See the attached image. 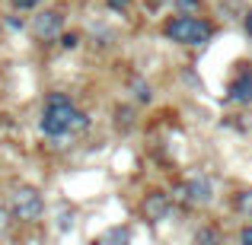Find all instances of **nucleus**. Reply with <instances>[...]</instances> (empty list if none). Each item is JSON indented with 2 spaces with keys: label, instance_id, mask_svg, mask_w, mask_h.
Here are the masks:
<instances>
[{
  "label": "nucleus",
  "instance_id": "obj_1",
  "mask_svg": "<svg viewBox=\"0 0 252 245\" xmlns=\"http://www.w3.org/2000/svg\"><path fill=\"white\" fill-rule=\"evenodd\" d=\"M90 118L74 105V99L67 92H51L45 99V111H42V131L48 137H67V134H80L86 131Z\"/></svg>",
  "mask_w": 252,
  "mask_h": 245
},
{
  "label": "nucleus",
  "instance_id": "obj_2",
  "mask_svg": "<svg viewBox=\"0 0 252 245\" xmlns=\"http://www.w3.org/2000/svg\"><path fill=\"white\" fill-rule=\"evenodd\" d=\"M163 32H166V38H172L179 45H204L214 35V26L201 16H172L163 26Z\"/></svg>",
  "mask_w": 252,
  "mask_h": 245
},
{
  "label": "nucleus",
  "instance_id": "obj_3",
  "mask_svg": "<svg viewBox=\"0 0 252 245\" xmlns=\"http://www.w3.org/2000/svg\"><path fill=\"white\" fill-rule=\"evenodd\" d=\"M42 210H45V201H42V191L38 188H16L13 191V197H10V214L16 217L19 223H32V220H38L42 217Z\"/></svg>",
  "mask_w": 252,
  "mask_h": 245
},
{
  "label": "nucleus",
  "instance_id": "obj_4",
  "mask_svg": "<svg viewBox=\"0 0 252 245\" xmlns=\"http://www.w3.org/2000/svg\"><path fill=\"white\" fill-rule=\"evenodd\" d=\"M61 29H64V13L61 10H45V13H38V16L32 19V35L42 38V42L58 38Z\"/></svg>",
  "mask_w": 252,
  "mask_h": 245
},
{
  "label": "nucleus",
  "instance_id": "obj_5",
  "mask_svg": "<svg viewBox=\"0 0 252 245\" xmlns=\"http://www.w3.org/2000/svg\"><path fill=\"white\" fill-rule=\"evenodd\" d=\"M176 194L182 197L185 204H208L211 201V182H208V175H191L185 185H179Z\"/></svg>",
  "mask_w": 252,
  "mask_h": 245
},
{
  "label": "nucleus",
  "instance_id": "obj_6",
  "mask_svg": "<svg viewBox=\"0 0 252 245\" xmlns=\"http://www.w3.org/2000/svg\"><path fill=\"white\" fill-rule=\"evenodd\" d=\"M169 210H172V201L163 191H150V194L144 197V217H147V220H163Z\"/></svg>",
  "mask_w": 252,
  "mask_h": 245
},
{
  "label": "nucleus",
  "instance_id": "obj_7",
  "mask_svg": "<svg viewBox=\"0 0 252 245\" xmlns=\"http://www.w3.org/2000/svg\"><path fill=\"white\" fill-rule=\"evenodd\" d=\"M230 99L233 102H252V67H243L230 83Z\"/></svg>",
  "mask_w": 252,
  "mask_h": 245
},
{
  "label": "nucleus",
  "instance_id": "obj_8",
  "mask_svg": "<svg viewBox=\"0 0 252 245\" xmlns=\"http://www.w3.org/2000/svg\"><path fill=\"white\" fill-rule=\"evenodd\" d=\"M93 245H128V229H122V226H112V229H105L102 236H99Z\"/></svg>",
  "mask_w": 252,
  "mask_h": 245
},
{
  "label": "nucleus",
  "instance_id": "obj_9",
  "mask_svg": "<svg viewBox=\"0 0 252 245\" xmlns=\"http://www.w3.org/2000/svg\"><path fill=\"white\" fill-rule=\"evenodd\" d=\"M195 245H223V236L214 226H201L195 233Z\"/></svg>",
  "mask_w": 252,
  "mask_h": 245
},
{
  "label": "nucleus",
  "instance_id": "obj_10",
  "mask_svg": "<svg viewBox=\"0 0 252 245\" xmlns=\"http://www.w3.org/2000/svg\"><path fill=\"white\" fill-rule=\"evenodd\" d=\"M172 6L179 10V16H198L201 13V0H172Z\"/></svg>",
  "mask_w": 252,
  "mask_h": 245
},
{
  "label": "nucleus",
  "instance_id": "obj_11",
  "mask_svg": "<svg viewBox=\"0 0 252 245\" xmlns=\"http://www.w3.org/2000/svg\"><path fill=\"white\" fill-rule=\"evenodd\" d=\"M236 210H240V214H246V217H252V188H246V191H240V194H236Z\"/></svg>",
  "mask_w": 252,
  "mask_h": 245
},
{
  "label": "nucleus",
  "instance_id": "obj_12",
  "mask_svg": "<svg viewBox=\"0 0 252 245\" xmlns=\"http://www.w3.org/2000/svg\"><path fill=\"white\" fill-rule=\"evenodd\" d=\"M134 96H137V102H150V99H154V89L144 80H134Z\"/></svg>",
  "mask_w": 252,
  "mask_h": 245
},
{
  "label": "nucleus",
  "instance_id": "obj_13",
  "mask_svg": "<svg viewBox=\"0 0 252 245\" xmlns=\"http://www.w3.org/2000/svg\"><path fill=\"white\" fill-rule=\"evenodd\" d=\"M13 6H16V10H35L38 6V0H10Z\"/></svg>",
  "mask_w": 252,
  "mask_h": 245
},
{
  "label": "nucleus",
  "instance_id": "obj_14",
  "mask_svg": "<svg viewBox=\"0 0 252 245\" xmlns=\"http://www.w3.org/2000/svg\"><path fill=\"white\" fill-rule=\"evenodd\" d=\"M115 115H118V128H128V124H131V111L128 109H118Z\"/></svg>",
  "mask_w": 252,
  "mask_h": 245
},
{
  "label": "nucleus",
  "instance_id": "obj_15",
  "mask_svg": "<svg viewBox=\"0 0 252 245\" xmlns=\"http://www.w3.org/2000/svg\"><path fill=\"white\" fill-rule=\"evenodd\" d=\"M105 3H109V6H112V10H118V13H125V10H128V6H131V0H105Z\"/></svg>",
  "mask_w": 252,
  "mask_h": 245
},
{
  "label": "nucleus",
  "instance_id": "obj_16",
  "mask_svg": "<svg viewBox=\"0 0 252 245\" xmlns=\"http://www.w3.org/2000/svg\"><path fill=\"white\" fill-rule=\"evenodd\" d=\"M240 245H252V226H246L240 233Z\"/></svg>",
  "mask_w": 252,
  "mask_h": 245
},
{
  "label": "nucleus",
  "instance_id": "obj_17",
  "mask_svg": "<svg viewBox=\"0 0 252 245\" xmlns=\"http://www.w3.org/2000/svg\"><path fill=\"white\" fill-rule=\"evenodd\" d=\"M61 45H64V48H74V45H77V35H74V32H70V35H64Z\"/></svg>",
  "mask_w": 252,
  "mask_h": 245
},
{
  "label": "nucleus",
  "instance_id": "obj_18",
  "mask_svg": "<svg viewBox=\"0 0 252 245\" xmlns=\"http://www.w3.org/2000/svg\"><path fill=\"white\" fill-rule=\"evenodd\" d=\"M246 35H249V38H252V10H249V13H246Z\"/></svg>",
  "mask_w": 252,
  "mask_h": 245
},
{
  "label": "nucleus",
  "instance_id": "obj_19",
  "mask_svg": "<svg viewBox=\"0 0 252 245\" xmlns=\"http://www.w3.org/2000/svg\"><path fill=\"white\" fill-rule=\"evenodd\" d=\"M3 217H6V214H3V210H0V220H3ZM0 233H3V226H0Z\"/></svg>",
  "mask_w": 252,
  "mask_h": 245
}]
</instances>
